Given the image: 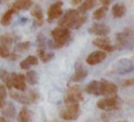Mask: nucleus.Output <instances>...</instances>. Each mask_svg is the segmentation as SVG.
<instances>
[{
    "instance_id": "f257e3e1",
    "label": "nucleus",
    "mask_w": 134,
    "mask_h": 122,
    "mask_svg": "<svg viewBox=\"0 0 134 122\" xmlns=\"http://www.w3.org/2000/svg\"><path fill=\"white\" fill-rule=\"evenodd\" d=\"M86 22V17L82 16V14L77 9H68L65 11L59 21V26L68 28V29H79Z\"/></svg>"
},
{
    "instance_id": "f03ea898",
    "label": "nucleus",
    "mask_w": 134,
    "mask_h": 122,
    "mask_svg": "<svg viewBox=\"0 0 134 122\" xmlns=\"http://www.w3.org/2000/svg\"><path fill=\"white\" fill-rule=\"evenodd\" d=\"M51 38H52V43H49V47L57 49L62 48L66 44H68V42L71 39L70 29L62 26H58L51 30Z\"/></svg>"
},
{
    "instance_id": "7ed1b4c3",
    "label": "nucleus",
    "mask_w": 134,
    "mask_h": 122,
    "mask_svg": "<svg viewBox=\"0 0 134 122\" xmlns=\"http://www.w3.org/2000/svg\"><path fill=\"white\" fill-rule=\"evenodd\" d=\"M115 49H131L134 47V30L131 28H125L122 31L115 34Z\"/></svg>"
},
{
    "instance_id": "20e7f679",
    "label": "nucleus",
    "mask_w": 134,
    "mask_h": 122,
    "mask_svg": "<svg viewBox=\"0 0 134 122\" xmlns=\"http://www.w3.org/2000/svg\"><path fill=\"white\" fill-rule=\"evenodd\" d=\"M80 102L76 101H67L64 102L65 107L60 112V117L63 120H76L80 117Z\"/></svg>"
},
{
    "instance_id": "39448f33",
    "label": "nucleus",
    "mask_w": 134,
    "mask_h": 122,
    "mask_svg": "<svg viewBox=\"0 0 134 122\" xmlns=\"http://www.w3.org/2000/svg\"><path fill=\"white\" fill-rule=\"evenodd\" d=\"M9 96L13 100L22 103V104H29L32 102H36L39 98V95L37 92L35 91H29L28 93H24V91H20V92H9Z\"/></svg>"
},
{
    "instance_id": "423d86ee",
    "label": "nucleus",
    "mask_w": 134,
    "mask_h": 122,
    "mask_svg": "<svg viewBox=\"0 0 134 122\" xmlns=\"http://www.w3.org/2000/svg\"><path fill=\"white\" fill-rule=\"evenodd\" d=\"M121 104L120 99L116 96H111V97H105L103 99H99L96 102V106L102 109V111H106V112H111V111H115L117 108H119Z\"/></svg>"
},
{
    "instance_id": "0eeeda50",
    "label": "nucleus",
    "mask_w": 134,
    "mask_h": 122,
    "mask_svg": "<svg viewBox=\"0 0 134 122\" xmlns=\"http://www.w3.org/2000/svg\"><path fill=\"white\" fill-rule=\"evenodd\" d=\"M83 100H84L83 91L80 86H70L67 88V91L64 97V102H67V101L81 102Z\"/></svg>"
},
{
    "instance_id": "6e6552de",
    "label": "nucleus",
    "mask_w": 134,
    "mask_h": 122,
    "mask_svg": "<svg viewBox=\"0 0 134 122\" xmlns=\"http://www.w3.org/2000/svg\"><path fill=\"white\" fill-rule=\"evenodd\" d=\"M117 95V87L110 81H107L106 79L99 80V96L105 97H111Z\"/></svg>"
},
{
    "instance_id": "1a4fd4ad",
    "label": "nucleus",
    "mask_w": 134,
    "mask_h": 122,
    "mask_svg": "<svg viewBox=\"0 0 134 122\" xmlns=\"http://www.w3.org/2000/svg\"><path fill=\"white\" fill-rule=\"evenodd\" d=\"M133 69H134V63L132 59H129V58H120L119 60L116 62L114 66V72L120 75L129 73Z\"/></svg>"
},
{
    "instance_id": "9d476101",
    "label": "nucleus",
    "mask_w": 134,
    "mask_h": 122,
    "mask_svg": "<svg viewBox=\"0 0 134 122\" xmlns=\"http://www.w3.org/2000/svg\"><path fill=\"white\" fill-rule=\"evenodd\" d=\"M92 44H93V46H95L106 52H112L115 50V46L111 44V41L107 35H103V36H98V38L94 39L92 41Z\"/></svg>"
},
{
    "instance_id": "9b49d317",
    "label": "nucleus",
    "mask_w": 134,
    "mask_h": 122,
    "mask_svg": "<svg viewBox=\"0 0 134 122\" xmlns=\"http://www.w3.org/2000/svg\"><path fill=\"white\" fill-rule=\"evenodd\" d=\"M63 2L62 1H57L54 3H52L48 9H47V21L50 23L55 19H59L62 15H63Z\"/></svg>"
},
{
    "instance_id": "f8f14e48",
    "label": "nucleus",
    "mask_w": 134,
    "mask_h": 122,
    "mask_svg": "<svg viewBox=\"0 0 134 122\" xmlns=\"http://www.w3.org/2000/svg\"><path fill=\"white\" fill-rule=\"evenodd\" d=\"M88 32L97 36L108 35L110 33V27L105 23H94L89 27Z\"/></svg>"
},
{
    "instance_id": "ddd939ff",
    "label": "nucleus",
    "mask_w": 134,
    "mask_h": 122,
    "mask_svg": "<svg viewBox=\"0 0 134 122\" xmlns=\"http://www.w3.org/2000/svg\"><path fill=\"white\" fill-rule=\"evenodd\" d=\"M107 57V52L103 50H97L91 52L87 57H86V63L91 66H95L99 63H102L105 58Z\"/></svg>"
},
{
    "instance_id": "4468645a",
    "label": "nucleus",
    "mask_w": 134,
    "mask_h": 122,
    "mask_svg": "<svg viewBox=\"0 0 134 122\" xmlns=\"http://www.w3.org/2000/svg\"><path fill=\"white\" fill-rule=\"evenodd\" d=\"M88 75V71L87 69L80 63L77 62L74 66V73L71 75L70 77V81L72 82H76V81H81L83 80L84 78H86Z\"/></svg>"
},
{
    "instance_id": "2eb2a0df",
    "label": "nucleus",
    "mask_w": 134,
    "mask_h": 122,
    "mask_svg": "<svg viewBox=\"0 0 134 122\" xmlns=\"http://www.w3.org/2000/svg\"><path fill=\"white\" fill-rule=\"evenodd\" d=\"M30 45H31V44H30V42H28V41L18 43V44L14 47V50H13V52L10 53L9 58H10V59H17L18 56H19V54H21V53L27 51V50L30 48Z\"/></svg>"
},
{
    "instance_id": "dca6fc26",
    "label": "nucleus",
    "mask_w": 134,
    "mask_h": 122,
    "mask_svg": "<svg viewBox=\"0 0 134 122\" xmlns=\"http://www.w3.org/2000/svg\"><path fill=\"white\" fill-rule=\"evenodd\" d=\"M13 88H15L18 91H24L25 92L26 81H25V76L23 74L13 73Z\"/></svg>"
},
{
    "instance_id": "f3484780",
    "label": "nucleus",
    "mask_w": 134,
    "mask_h": 122,
    "mask_svg": "<svg viewBox=\"0 0 134 122\" xmlns=\"http://www.w3.org/2000/svg\"><path fill=\"white\" fill-rule=\"evenodd\" d=\"M32 0H16L15 3H13V10L15 13H18L20 10H27L32 6Z\"/></svg>"
},
{
    "instance_id": "a211bd4d",
    "label": "nucleus",
    "mask_w": 134,
    "mask_h": 122,
    "mask_svg": "<svg viewBox=\"0 0 134 122\" xmlns=\"http://www.w3.org/2000/svg\"><path fill=\"white\" fill-rule=\"evenodd\" d=\"M1 109H2V115L4 118L14 119L16 117V107L14 106L12 102H6L5 104H3Z\"/></svg>"
},
{
    "instance_id": "6ab92c4d",
    "label": "nucleus",
    "mask_w": 134,
    "mask_h": 122,
    "mask_svg": "<svg viewBox=\"0 0 134 122\" xmlns=\"http://www.w3.org/2000/svg\"><path fill=\"white\" fill-rule=\"evenodd\" d=\"M30 14H31V16L36 19L35 26H40V25L43 24V11H42V8H41L38 4H36V5L32 7Z\"/></svg>"
},
{
    "instance_id": "aec40b11",
    "label": "nucleus",
    "mask_w": 134,
    "mask_h": 122,
    "mask_svg": "<svg viewBox=\"0 0 134 122\" xmlns=\"http://www.w3.org/2000/svg\"><path fill=\"white\" fill-rule=\"evenodd\" d=\"M126 11H127V8H126V6L122 3H116V4H114L112 6V9H111L112 16L115 19L122 18L126 15Z\"/></svg>"
},
{
    "instance_id": "412c9836",
    "label": "nucleus",
    "mask_w": 134,
    "mask_h": 122,
    "mask_svg": "<svg viewBox=\"0 0 134 122\" xmlns=\"http://www.w3.org/2000/svg\"><path fill=\"white\" fill-rule=\"evenodd\" d=\"M24 76H25V81H26L28 84L35 86V84L38 83V74H37L36 71L28 69L27 72H26V74H25Z\"/></svg>"
},
{
    "instance_id": "4be33fe9",
    "label": "nucleus",
    "mask_w": 134,
    "mask_h": 122,
    "mask_svg": "<svg viewBox=\"0 0 134 122\" xmlns=\"http://www.w3.org/2000/svg\"><path fill=\"white\" fill-rule=\"evenodd\" d=\"M16 40H17V38H16L14 34H12V33H4V34H2V35L0 36V42H1V44L5 45V46H7V47H10L12 44L16 42Z\"/></svg>"
},
{
    "instance_id": "5701e85b",
    "label": "nucleus",
    "mask_w": 134,
    "mask_h": 122,
    "mask_svg": "<svg viewBox=\"0 0 134 122\" xmlns=\"http://www.w3.org/2000/svg\"><path fill=\"white\" fill-rule=\"evenodd\" d=\"M95 5V0H85L84 2H82L77 8V10L81 14H85L88 10H90L93 6Z\"/></svg>"
},
{
    "instance_id": "b1692460",
    "label": "nucleus",
    "mask_w": 134,
    "mask_h": 122,
    "mask_svg": "<svg viewBox=\"0 0 134 122\" xmlns=\"http://www.w3.org/2000/svg\"><path fill=\"white\" fill-rule=\"evenodd\" d=\"M13 14H15V11L13 10V8H9L8 10H6L3 14V16L1 17V20H0V23H1L2 26H8L10 24Z\"/></svg>"
},
{
    "instance_id": "393cba45",
    "label": "nucleus",
    "mask_w": 134,
    "mask_h": 122,
    "mask_svg": "<svg viewBox=\"0 0 134 122\" xmlns=\"http://www.w3.org/2000/svg\"><path fill=\"white\" fill-rule=\"evenodd\" d=\"M30 119H31V116H30L29 109L27 107H23L18 115V120L21 122H28L30 121Z\"/></svg>"
},
{
    "instance_id": "a878e982",
    "label": "nucleus",
    "mask_w": 134,
    "mask_h": 122,
    "mask_svg": "<svg viewBox=\"0 0 134 122\" xmlns=\"http://www.w3.org/2000/svg\"><path fill=\"white\" fill-rule=\"evenodd\" d=\"M37 52H38V55H39L40 59L43 63H48L54 56V54L52 52H46V50H37Z\"/></svg>"
},
{
    "instance_id": "bb28decb",
    "label": "nucleus",
    "mask_w": 134,
    "mask_h": 122,
    "mask_svg": "<svg viewBox=\"0 0 134 122\" xmlns=\"http://www.w3.org/2000/svg\"><path fill=\"white\" fill-rule=\"evenodd\" d=\"M107 11H108V6L103 5V6L98 7V8L93 13V19H95V20H102V19L106 16Z\"/></svg>"
},
{
    "instance_id": "cd10ccee",
    "label": "nucleus",
    "mask_w": 134,
    "mask_h": 122,
    "mask_svg": "<svg viewBox=\"0 0 134 122\" xmlns=\"http://www.w3.org/2000/svg\"><path fill=\"white\" fill-rule=\"evenodd\" d=\"M1 79L3 80L4 86L7 89H12L13 88V73H8L7 71H4Z\"/></svg>"
},
{
    "instance_id": "c85d7f7f",
    "label": "nucleus",
    "mask_w": 134,
    "mask_h": 122,
    "mask_svg": "<svg viewBox=\"0 0 134 122\" xmlns=\"http://www.w3.org/2000/svg\"><path fill=\"white\" fill-rule=\"evenodd\" d=\"M38 50H46V39L43 33H39L37 36Z\"/></svg>"
},
{
    "instance_id": "c756f323",
    "label": "nucleus",
    "mask_w": 134,
    "mask_h": 122,
    "mask_svg": "<svg viewBox=\"0 0 134 122\" xmlns=\"http://www.w3.org/2000/svg\"><path fill=\"white\" fill-rule=\"evenodd\" d=\"M10 55V51H9V47L0 44V57L2 58H8Z\"/></svg>"
},
{
    "instance_id": "7c9ffc66",
    "label": "nucleus",
    "mask_w": 134,
    "mask_h": 122,
    "mask_svg": "<svg viewBox=\"0 0 134 122\" xmlns=\"http://www.w3.org/2000/svg\"><path fill=\"white\" fill-rule=\"evenodd\" d=\"M6 94H7V92H6V87L4 86V84H1L0 86V108L3 106V104H4V100H5V98H6Z\"/></svg>"
},
{
    "instance_id": "2f4dec72",
    "label": "nucleus",
    "mask_w": 134,
    "mask_h": 122,
    "mask_svg": "<svg viewBox=\"0 0 134 122\" xmlns=\"http://www.w3.org/2000/svg\"><path fill=\"white\" fill-rule=\"evenodd\" d=\"M25 62L31 67V66H36V65H38L39 59H38V57L35 56V55H29V56H27V57L25 58Z\"/></svg>"
},
{
    "instance_id": "473e14b6",
    "label": "nucleus",
    "mask_w": 134,
    "mask_h": 122,
    "mask_svg": "<svg viewBox=\"0 0 134 122\" xmlns=\"http://www.w3.org/2000/svg\"><path fill=\"white\" fill-rule=\"evenodd\" d=\"M122 86H124V87H131V86H134V79H133V78H128V79H126V80L122 82Z\"/></svg>"
},
{
    "instance_id": "72a5a7b5",
    "label": "nucleus",
    "mask_w": 134,
    "mask_h": 122,
    "mask_svg": "<svg viewBox=\"0 0 134 122\" xmlns=\"http://www.w3.org/2000/svg\"><path fill=\"white\" fill-rule=\"evenodd\" d=\"M20 68L23 69V70H28V69H30V66L25 62V59H23V60H21V63H20Z\"/></svg>"
},
{
    "instance_id": "f704fd0d",
    "label": "nucleus",
    "mask_w": 134,
    "mask_h": 122,
    "mask_svg": "<svg viewBox=\"0 0 134 122\" xmlns=\"http://www.w3.org/2000/svg\"><path fill=\"white\" fill-rule=\"evenodd\" d=\"M99 1H100V3H102V4H104V5L108 6V5H109V4H111L114 0H99Z\"/></svg>"
},
{
    "instance_id": "c9c22d12",
    "label": "nucleus",
    "mask_w": 134,
    "mask_h": 122,
    "mask_svg": "<svg viewBox=\"0 0 134 122\" xmlns=\"http://www.w3.org/2000/svg\"><path fill=\"white\" fill-rule=\"evenodd\" d=\"M82 1H83V0H71V3H72L73 5H75V4H81Z\"/></svg>"
},
{
    "instance_id": "e433bc0d",
    "label": "nucleus",
    "mask_w": 134,
    "mask_h": 122,
    "mask_svg": "<svg viewBox=\"0 0 134 122\" xmlns=\"http://www.w3.org/2000/svg\"><path fill=\"white\" fill-rule=\"evenodd\" d=\"M4 71H5V70H1V69H0V79L2 78V75H3V73H4Z\"/></svg>"
},
{
    "instance_id": "4c0bfd02",
    "label": "nucleus",
    "mask_w": 134,
    "mask_h": 122,
    "mask_svg": "<svg viewBox=\"0 0 134 122\" xmlns=\"http://www.w3.org/2000/svg\"><path fill=\"white\" fill-rule=\"evenodd\" d=\"M3 121H5V118L4 117H0V122H3Z\"/></svg>"
},
{
    "instance_id": "58836bf2",
    "label": "nucleus",
    "mask_w": 134,
    "mask_h": 122,
    "mask_svg": "<svg viewBox=\"0 0 134 122\" xmlns=\"http://www.w3.org/2000/svg\"><path fill=\"white\" fill-rule=\"evenodd\" d=\"M5 1H7V0H0V4H2V3L5 2Z\"/></svg>"
}]
</instances>
